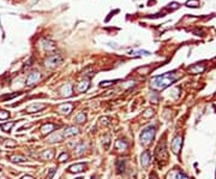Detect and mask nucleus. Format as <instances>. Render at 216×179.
Instances as JSON below:
<instances>
[{"label":"nucleus","instance_id":"1","mask_svg":"<svg viewBox=\"0 0 216 179\" xmlns=\"http://www.w3.org/2000/svg\"><path fill=\"white\" fill-rule=\"evenodd\" d=\"M178 78H179V75L177 72H167L165 75L156 76L155 78H153V81L150 82V85L155 90H163L172 83H174Z\"/></svg>","mask_w":216,"mask_h":179},{"label":"nucleus","instance_id":"2","mask_svg":"<svg viewBox=\"0 0 216 179\" xmlns=\"http://www.w3.org/2000/svg\"><path fill=\"white\" fill-rule=\"evenodd\" d=\"M154 136H155V127H148L141 133V142L144 144H148L154 138Z\"/></svg>","mask_w":216,"mask_h":179},{"label":"nucleus","instance_id":"3","mask_svg":"<svg viewBox=\"0 0 216 179\" xmlns=\"http://www.w3.org/2000/svg\"><path fill=\"white\" fill-rule=\"evenodd\" d=\"M61 60H63V58L60 55H58V54H54V55H51L48 57L47 59H46V61H44V65L47 66V68H55L56 65H59L60 63H61Z\"/></svg>","mask_w":216,"mask_h":179},{"label":"nucleus","instance_id":"4","mask_svg":"<svg viewBox=\"0 0 216 179\" xmlns=\"http://www.w3.org/2000/svg\"><path fill=\"white\" fill-rule=\"evenodd\" d=\"M156 158L157 160H167V158H168V153H167V149H166L165 141L158 144V147L156 149Z\"/></svg>","mask_w":216,"mask_h":179},{"label":"nucleus","instance_id":"5","mask_svg":"<svg viewBox=\"0 0 216 179\" xmlns=\"http://www.w3.org/2000/svg\"><path fill=\"white\" fill-rule=\"evenodd\" d=\"M150 161H151V155H150V153L148 150H145L144 153H142L141 155V163L143 167H148L149 166Z\"/></svg>","mask_w":216,"mask_h":179},{"label":"nucleus","instance_id":"6","mask_svg":"<svg viewBox=\"0 0 216 179\" xmlns=\"http://www.w3.org/2000/svg\"><path fill=\"white\" fill-rule=\"evenodd\" d=\"M181 144H183V138H181L180 136H177L175 138L173 139V142H172V149H173V151H174L175 154H178V153H179V150H180V148H181Z\"/></svg>","mask_w":216,"mask_h":179},{"label":"nucleus","instance_id":"7","mask_svg":"<svg viewBox=\"0 0 216 179\" xmlns=\"http://www.w3.org/2000/svg\"><path fill=\"white\" fill-rule=\"evenodd\" d=\"M39 80H40L39 72H31V73H29L27 78V85H34Z\"/></svg>","mask_w":216,"mask_h":179},{"label":"nucleus","instance_id":"8","mask_svg":"<svg viewBox=\"0 0 216 179\" xmlns=\"http://www.w3.org/2000/svg\"><path fill=\"white\" fill-rule=\"evenodd\" d=\"M60 94L61 96H65V97H69V96L72 95V85L71 84H65L60 88Z\"/></svg>","mask_w":216,"mask_h":179},{"label":"nucleus","instance_id":"9","mask_svg":"<svg viewBox=\"0 0 216 179\" xmlns=\"http://www.w3.org/2000/svg\"><path fill=\"white\" fill-rule=\"evenodd\" d=\"M78 133V129L77 127H75V126H70V127H67L66 130L63 132V137H71V136H75V135H77Z\"/></svg>","mask_w":216,"mask_h":179},{"label":"nucleus","instance_id":"10","mask_svg":"<svg viewBox=\"0 0 216 179\" xmlns=\"http://www.w3.org/2000/svg\"><path fill=\"white\" fill-rule=\"evenodd\" d=\"M115 149L118 151H125L127 149V142L126 141H122V139H118L117 142H115Z\"/></svg>","mask_w":216,"mask_h":179},{"label":"nucleus","instance_id":"11","mask_svg":"<svg viewBox=\"0 0 216 179\" xmlns=\"http://www.w3.org/2000/svg\"><path fill=\"white\" fill-rule=\"evenodd\" d=\"M54 129H56V126H55L54 124L47 123V124H44V125H42V127H41V131H42V133L47 135V133H49V132L54 131Z\"/></svg>","mask_w":216,"mask_h":179},{"label":"nucleus","instance_id":"12","mask_svg":"<svg viewBox=\"0 0 216 179\" xmlns=\"http://www.w3.org/2000/svg\"><path fill=\"white\" fill-rule=\"evenodd\" d=\"M85 170V165L84 163H76V165H72L70 167V172L72 173H79Z\"/></svg>","mask_w":216,"mask_h":179},{"label":"nucleus","instance_id":"13","mask_svg":"<svg viewBox=\"0 0 216 179\" xmlns=\"http://www.w3.org/2000/svg\"><path fill=\"white\" fill-rule=\"evenodd\" d=\"M72 108H73V106L71 104H65V105L59 106V111L61 112V113H64V114H70V112L72 111Z\"/></svg>","mask_w":216,"mask_h":179},{"label":"nucleus","instance_id":"14","mask_svg":"<svg viewBox=\"0 0 216 179\" xmlns=\"http://www.w3.org/2000/svg\"><path fill=\"white\" fill-rule=\"evenodd\" d=\"M189 71L191 73H200V72L204 71V66L203 65H199V64H196L191 68H189Z\"/></svg>","mask_w":216,"mask_h":179},{"label":"nucleus","instance_id":"15","mask_svg":"<svg viewBox=\"0 0 216 179\" xmlns=\"http://www.w3.org/2000/svg\"><path fill=\"white\" fill-rule=\"evenodd\" d=\"M42 108H44V105L34 104V105H31V106H29V107L27 108V111L29 112V113H32V112H39L40 109H42Z\"/></svg>","mask_w":216,"mask_h":179},{"label":"nucleus","instance_id":"16","mask_svg":"<svg viewBox=\"0 0 216 179\" xmlns=\"http://www.w3.org/2000/svg\"><path fill=\"white\" fill-rule=\"evenodd\" d=\"M43 48L46 49V51H53V49H55V44L52 42V41H43Z\"/></svg>","mask_w":216,"mask_h":179},{"label":"nucleus","instance_id":"17","mask_svg":"<svg viewBox=\"0 0 216 179\" xmlns=\"http://www.w3.org/2000/svg\"><path fill=\"white\" fill-rule=\"evenodd\" d=\"M88 88H89V81H88V80L83 81V82H81V83H79V85H78V92H81V93L85 92Z\"/></svg>","mask_w":216,"mask_h":179},{"label":"nucleus","instance_id":"18","mask_svg":"<svg viewBox=\"0 0 216 179\" xmlns=\"http://www.w3.org/2000/svg\"><path fill=\"white\" fill-rule=\"evenodd\" d=\"M13 125H15V121H10V123H7V124H1V129H3L5 132H10Z\"/></svg>","mask_w":216,"mask_h":179},{"label":"nucleus","instance_id":"19","mask_svg":"<svg viewBox=\"0 0 216 179\" xmlns=\"http://www.w3.org/2000/svg\"><path fill=\"white\" fill-rule=\"evenodd\" d=\"M85 119H86V117H85V114L84 113H78L77 114V117H76V121L77 123H79V124H82V123H84L85 121Z\"/></svg>","mask_w":216,"mask_h":179},{"label":"nucleus","instance_id":"20","mask_svg":"<svg viewBox=\"0 0 216 179\" xmlns=\"http://www.w3.org/2000/svg\"><path fill=\"white\" fill-rule=\"evenodd\" d=\"M173 179H190L187 175H185L184 173L181 172H177V173H173Z\"/></svg>","mask_w":216,"mask_h":179},{"label":"nucleus","instance_id":"21","mask_svg":"<svg viewBox=\"0 0 216 179\" xmlns=\"http://www.w3.org/2000/svg\"><path fill=\"white\" fill-rule=\"evenodd\" d=\"M117 168H118V172H124V170H125V162L122 160H118L117 161Z\"/></svg>","mask_w":216,"mask_h":179},{"label":"nucleus","instance_id":"22","mask_svg":"<svg viewBox=\"0 0 216 179\" xmlns=\"http://www.w3.org/2000/svg\"><path fill=\"white\" fill-rule=\"evenodd\" d=\"M186 6H189V7H198L199 6V1L198 0H189L186 3Z\"/></svg>","mask_w":216,"mask_h":179},{"label":"nucleus","instance_id":"23","mask_svg":"<svg viewBox=\"0 0 216 179\" xmlns=\"http://www.w3.org/2000/svg\"><path fill=\"white\" fill-rule=\"evenodd\" d=\"M10 160H11L12 162H18V163H19V162H23V161H24L25 159H24L23 156L15 155V156H11V158H10Z\"/></svg>","mask_w":216,"mask_h":179},{"label":"nucleus","instance_id":"24","mask_svg":"<svg viewBox=\"0 0 216 179\" xmlns=\"http://www.w3.org/2000/svg\"><path fill=\"white\" fill-rule=\"evenodd\" d=\"M41 156H42L43 159L49 160V159H52V158H53V151H52V150H46V151H43L42 155H41Z\"/></svg>","mask_w":216,"mask_h":179},{"label":"nucleus","instance_id":"25","mask_svg":"<svg viewBox=\"0 0 216 179\" xmlns=\"http://www.w3.org/2000/svg\"><path fill=\"white\" fill-rule=\"evenodd\" d=\"M130 54H131V55H138V57H141V55H150V53H149V52H146V51H137V52H130Z\"/></svg>","mask_w":216,"mask_h":179},{"label":"nucleus","instance_id":"26","mask_svg":"<svg viewBox=\"0 0 216 179\" xmlns=\"http://www.w3.org/2000/svg\"><path fill=\"white\" fill-rule=\"evenodd\" d=\"M8 112L6 111H0V120H4V119H7L8 118Z\"/></svg>","mask_w":216,"mask_h":179},{"label":"nucleus","instance_id":"27","mask_svg":"<svg viewBox=\"0 0 216 179\" xmlns=\"http://www.w3.org/2000/svg\"><path fill=\"white\" fill-rule=\"evenodd\" d=\"M114 81H105V82H101L100 83V87H108L110 84H113Z\"/></svg>","mask_w":216,"mask_h":179},{"label":"nucleus","instance_id":"28","mask_svg":"<svg viewBox=\"0 0 216 179\" xmlns=\"http://www.w3.org/2000/svg\"><path fill=\"white\" fill-rule=\"evenodd\" d=\"M67 158H69V155H67L66 153H63V154L59 156V161L60 162H64V161H66Z\"/></svg>","mask_w":216,"mask_h":179},{"label":"nucleus","instance_id":"29","mask_svg":"<svg viewBox=\"0 0 216 179\" xmlns=\"http://www.w3.org/2000/svg\"><path fill=\"white\" fill-rule=\"evenodd\" d=\"M84 150H85V146H83V144H82L81 147H78V148H77V154H78V155H79V154H82V153H83V151H84Z\"/></svg>","mask_w":216,"mask_h":179},{"label":"nucleus","instance_id":"30","mask_svg":"<svg viewBox=\"0 0 216 179\" xmlns=\"http://www.w3.org/2000/svg\"><path fill=\"white\" fill-rule=\"evenodd\" d=\"M154 114V111L153 109H148V111H146V113H144V114H143V117H150V116H153Z\"/></svg>","mask_w":216,"mask_h":179},{"label":"nucleus","instance_id":"31","mask_svg":"<svg viewBox=\"0 0 216 179\" xmlns=\"http://www.w3.org/2000/svg\"><path fill=\"white\" fill-rule=\"evenodd\" d=\"M15 146H16V142H12V139L6 142V147H15Z\"/></svg>","mask_w":216,"mask_h":179},{"label":"nucleus","instance_id":"32","mask_svg":"<svg viewBox=\"0 0 216 179\" xmlns=\"http://www.w3.org/2000/svg\"><path fill=\"white\" fill-rule=\"evenodd\" d=\"M108 118H107V117H105V118H101V124H102V125H107V124H108Z\"/></svg>","mask_w":216,"mask_h":179},{"label":"nucleus","instance_id":"33","mask_svg":"<svg viewBox=\"0 0 216 179\" xmlns=\"http://www.w3.org/2000/svg\"><path fill=\"white\" fill-rule=\"evenodd\" d=\"M54 173H55V170H54V168H52L51 172H49V174H48V179H52V177H53Z\"/></svg>","mask_w":216,"mask_h":179},{"label":"nucleus","instance_id":"34","mask_svg":"<svg viewBox=\"0 0 216 179\" xmlns=\"http://www.w3.org/2000/svg\"><path fill=\"white\" fill-rule=\"evenodd\" d=\"M150 179H157L156 173H151V175H150Z\"/></svg>","mask_w":216,"mask_h":179},{"label":"nucleus","instance_id":"35","mask_svg":"<svg viewBox=\"0 0 216 179\" xmlns=\"http://www.w3.org/2000/svg\"><path fill=\"white\" fill-rule=\"evenodd\" d=\"M22 179H34V177H31V175H24Z\"/></svg>","mask_w":216,"mask_h":179},{"label":"nucleus","instance_id":"36","mask_svg":"<svg viewBox=\"0 0 216 179\" xmlns=\"http://www.w3.org/2000/svg\"><path fill=\"white\" fill-rule=\"evenodd\" d=\"M76 179H83V178H76Z\"/></svg>","mask_w":216,"mask_h":179},{"label":"nucleus","instance_id":"37","mask_svg":"<svg viewBox=\"0 0 216 179\" xmlns=\"http://www.w3.org/2000/svg\"><path fill=\"white\" fill-rule=\"evenodd\" d=\"M93 179H96V178H93Z\"/></svg>","mask_w":216,"mask_h":179}]
</instances>
